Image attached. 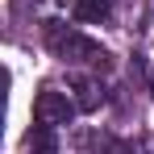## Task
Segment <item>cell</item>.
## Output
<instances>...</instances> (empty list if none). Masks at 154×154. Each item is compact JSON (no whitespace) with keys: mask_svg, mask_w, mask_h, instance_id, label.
Listing matches in <instances>:
<instances>
[{"mask_svg":"<svg viewBox=\"0 0 154 154\" xmlns=\"http://www.w3.org/2000/svg\"><path fill=\"white\" fill-rule=\"evenodd\" d=\"M25 146H29V154H58V142H54V129L50 125H38L25 137Z\"/></svg>","mask_w":154,"mask_h":154,"instance_id":"5b68a950","label":"cell"},{"mask_svg":"<svg viewBox=\"0 0 154 154\" xmlns=\"http://www.w3.org/2000/svg\"><path fill=\"white\" fill-rule=\"evenodd\" d=\"M150 92H154V88H150Z\"/></svg>","mask_w":154,"mask_h":154,"instance_id":"52a82bcc","label":"cell"},{"mask_svg":"<svg viewBox=\"0 0 154 154\" xmlns=\"http://www.w3.org/2000/svg\"><path fill=\"white\" fill-rule=\"evenodd\" d=\"M112 154H133V150H129V146H112Z\"/></svg>","mask_w":154,"mask_h":154,"instance_id":"8992f818","label":"cell"},{"mask_svg":"<svg viewBox=\"0 0 154 154\" xmlns=\"http://www.w3.org/2000/svg\"><path fill=\"white\" fill-rule=\"evenodd\" d=\"M75 112H79L75 100H67V96H63V92H54V88L38 92V100H33V121H38V125H50V129L71 125V117H75Z\"/></svg>","mask_w":154,"mask_h":154,"instance_id":"6da1fadb","label":"cell"},{"mask_svg":"<svg viewBox=\"0 0 154 154\" xmlns=\"http://www.w3.org/2000/svg\"><path fill=\"white\" fill-rule=\"evenodd\" d=\"M71 13H75V21L96 25V21L108 17V0H71Z\"/></svg>","mask_w":154,"mask_h":154,"instance_id":"277c9868","label":"cell"},{"mask_svg":"<svg viewBox=\"0 0 154 154\" xmlns=\"http://www.w3.org/2000/svg\"><path fill=\"white\" fill-rule=\"evenodd\" d=\"M71 92H75V108H79V112H96L100 100H104L100 83H96V79H83V75L71 79Z\"/></svg>","mask_w":154,"mask_h":154,"instance_id":"3957f363","label":"cell"},{"mask_svg":"<svg viewBox=\"0 0 154 154\" xmlns=\"http://www.w3.org/2000/svg\"><path fill=\"white\" fill-rule=\"evenodd\" d=\"M54 50L63 54L67 63H104V50L100 42H92V38H83V33H67Z\"/></svg>","mask_w":154,"mask_h":154,"instance_id":"7a4b0ae2","label":"cell"}]
</instances>
